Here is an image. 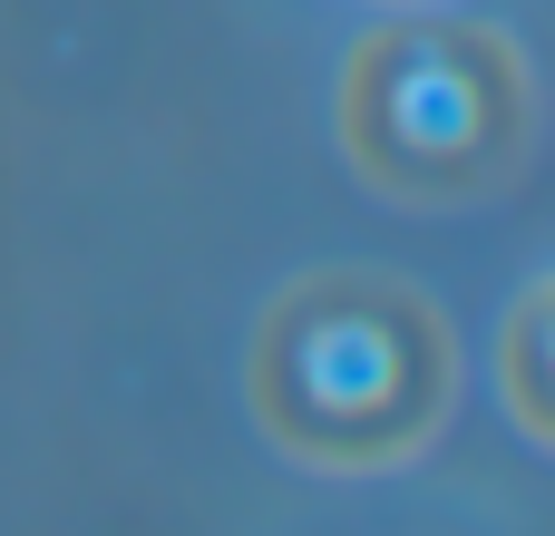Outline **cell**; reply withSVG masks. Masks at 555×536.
<instances>
[{
    "label": "cell",
    "mask_w": 555,
    "mask_h": 536,
    "mask_svg": "<svg viewBox=\"0 0 555 536\" xmlns=\"http://www.w3.org/2000/svg\"><path fill=\"white\" fill-rule=\"evenodd\" d=\"M537 88L488 20H390L341 68V146L380 195L468 205L527 166Z\"/></svg>",
    "instance_id": "7a4b0ae2"
},
{
    "label": "cell",
    "mask_w": 555,
    "mask_h": 536,
    "mask_svg": "<svg viewBox=\"0 0 555 536\" xmlns=\"http://www.w3.org/2000/svg\"><path fill=\"white\" fill-rule=\"evenodd\" d=\"M244 391H254V420L293 459L390 469L449 420L459 352H449V322L429 312V293H410L390 273H312L263 312Z\"/></svg>",
    "instance_id": "6da1fadb"
}]
</instances>
